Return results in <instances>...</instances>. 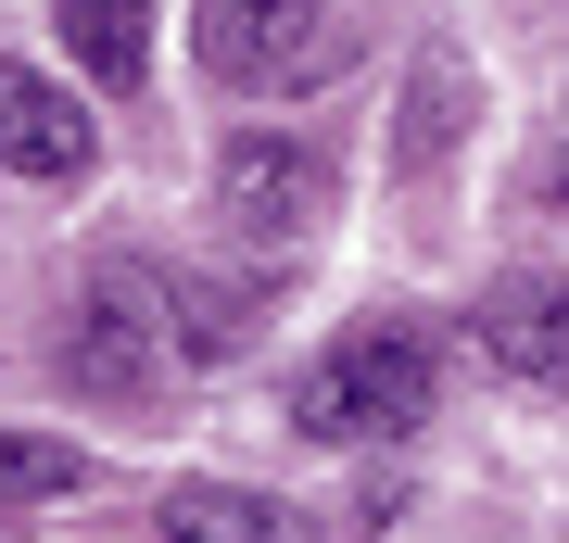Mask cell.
I'll return each instance as SVG.
<instances>
[{"instance_id":"1","label":"cell","mask_w":569,"mask_h":543,"mask_svg":"<svg viewBox=\"0 0 569 543\" xmlns=\"http://www.w3.org/2000/svg\"><path fill=\"white\" fill-rule=\"evenodd\" d=\"M430 404H443V342L418 316H367L291 366V430L305 443H406Z\"/></svg>"},{"instance_id":"2","label":"cell","mask_w":569,"mask_h":543,"mask_svg":"<svg viewBox=\"0 0 569 543\" xmlns=\"http://www.w3.org/2000/svg\"><path fill=\"white\" fill-rule=\"evenodd\" d=\"M51 366L89 404H164L178 366H203V354H190V316H178V279H152V265H89L77 303H63Z\"/></svg>"},{"instance_id":"3","label":"cell","mask_w":569,"mask_h":543,"mask_svg":"<svg viewBox=\"0 0 569 543\" xmlns=\"http://www.w3.org/2000/svg\"><path fill=\"white\" fill-rule=\"evenodd\" d=\"M329 202H342V178H329V152L305 127H241V140L216 152V215H228V241L266 253V265H305L329 241Z\"/></svg>"},{"instance_id":"4","label":"cell","mask_w":569,"mask_h":543,"mask_svg":"<svg viewBox=\"0 0 569 543\" xmlns=\"http://www.w3.org/2000/svg\"><path fill=\"white\" fill-rule=\"evenodd\" d=\"M190 39L228 89H317L355 63V0H190Z\"/></svg>"},{"instance_id":"5","label":"cell","mask_w":569,"mask_h":543,"mask_svg":"<svg viewBox=\"0 0 569 543\" xmlns=\"http://www.w3.org/2000/svg\"><path fill=\"white\" fill-rule=\"evenodd\" d=\"M0 164L39 190H77L102 164V127L77 114V89H51L39 63H0Z\"/></svg>"},{"instance_id":"6","label":"cell","mask_w":569,"mask_h":543,"mask_svg":"<svg viewBox=\"0 0 569 543\" xmlns=\"http://www.w3.org/2000/svg\"><path fill=\"white\" fill-rule=\"evenodd\" d=\"M481 354L531 392H569V279L557 265H507L481 291Z\"/></svg>"},{"instance_id":"7","label":"cell","mask_w":569,"mask_h":543,"mask_svg":"<svg viewBox=\"0 0 569 543\" xmlns=\"http://www.w3.org/2000/svg\"><path fill=\"white\" fill-rule=\"evenodd\" d=\"M51 26H63L89 89H140L152 77V0H51Z\"/></svg>"},{"instance_id":"8","label":"cell","mask_w":569,"mask_h":543,"mask_svg":"<svg viewBox=\"0 0 569 543\" xmlns=\"http://www.w3.org/2000/svg\"><path fill=\"white\" fill-rule=\"evenodd\" d=\"M152 519H164V543H291V505L241 493V481H178Z\"/></svg>"},{"instance_id":"9","label":"cell","mask_w":569,"mask_h":543,"mask_svg":"<svg viewBox=\"0 0 569 543\" xmlns=\"http://www.w3.org/2000/svg\"><path fill=\"white\" fill-rule=\"evenodd\" d=\"M456 127H468V51L430 39L418 77H406V140H392V152H406V178H430V164L456 152Z\"/></svg>"},{"instance_id":"10","label":"cell","mask_w":569,"mask_h":543,"mask_svg":"<svg viewBox=\"0 0 569 543\" xmlns=\"http://www.w3.org/2000/svg\"><path fill=\"white\" fill-rule=\"evenodd\" d=\"M77 481H89L77 443H51V430H0V505H51V493H77Z\"/></svg>"},{"instance_id":"11","label":"cell","mask_w":569,"mask_h":543,"mask_svg":"<svg viewBox=\"0 0 569 543\" xmlns=\"http://www.w3.org/2000/svg\"><path fill=\"white\" fill-rule=\"evenodd\" d=\"M178 316H190V354H241L253 342V291L241 279H178Z\"/></svg>"},{"instance_id":"12","label":"cell","mask_w":569,"mask_h":543,"mask_svg":"<svg viewBox=\"0 0 569 543\" xmlns=\"http://www.w3.org/2000/svg\"><path fill=\"white\" fill-rule=\"evenodd\" d=\"M531 202H545V215H569V127L531 152Z\"/></svg>"}]
</instances>
